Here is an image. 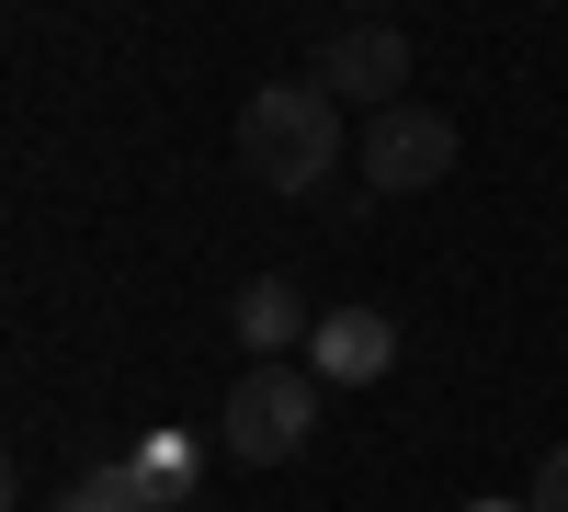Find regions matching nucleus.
I'll use <instances>...</instances> for the list:
<instances>
[{
  "instance_id": "obj_3",
  "label": "nucleus",
  "mask_w": 568,
  "mask_h": 512,
  "mask_svg": "<svg viewBox=\"0 0 568 512\" xmlns=\"http://www.w3.org/2000/svg\"><path fill=\"white\" fill-rule=\"evenodd\" d=\"M353 171L375 182V194H433V182L455 171V114L444 103H387V114L364 126Z\"/></svg>"
},
{
  "instance_id": "obj_9",
  "label": "nucleus",
  "mask_w": 568,
  "mask_h": 512,
  "mask_svg": "<svg viewBox=\"0 0 568 512\" xmlns=\"http://www.w3.org/2000/svg\"><path fill=\"white\" fill-rule=\"evenodd\" d=\"M524 512H568V444H546V455H535V490H524Z\"/></svg>"
},
{
  "instance_id": "obj_6",
  "label": "nucleus",
  "mask_w": 568,
  "mask_h": 512,
  "mask_svg": "<svg viewBox=\"0 0 568 512\" xmlns=\"http://www.w3.org/2000/svg\"><path fill=\"white\" fill-rule=\"evenodd\" d=\"M227 331L251 342V364H273V353H307V331H318V308L284 285V273H251L240 285V308H227Z\"/></svg>"
},
{
  "instance_id": "obj_10",
  "label": "nucleus",
  "mask_w": 568,
  "mask_h": 512,
  "mask_svg": "<svg viewBox=\"0 0 568 512\" xmlns=\"http://www.w3.org/2000/svg\"><path fill=\"white\" fill-rule=\"evenodd\" d=\"M466 512H524V501H466Z\"/></svg>"
},
{
  "instance_id": "obj_8",
  "label": "nucleus",
  "mask_w": 568,
  "mask_h": 512,
  "mask_svg": "<svg viewBox=\"0 0 568 512\" xmlns=\"http://www.w3.org/2000/svg\"><path fill=\"white\" fill-rule=\"evenodd\" d=\"M125 468L149 479V501H160V512H182V501H194V433H149Z\"/></svg>"
},
{
  "instance_id": "obj_4",
  "label": "nucleus",
  "mask_w": 568,
  "mask_h": 512,
  "mask_svg": "<svg viewBox=\"0 0 568 512\" xmlns=\"http://www.w3.org/2000/svg\"><path fill=\"white\" fill-rule=\"evenodd\" d=\"M307 80H329V91L364 103V114H387V103H409V91H398V80H409V34H398V23H342Z\"/></svg>"
},
{
  "instance_id": "obj_11",
  "label": "nucleus",
  "mask_w": 568,
  "mask_h": 512,
  "mask_svg": "<svg viewBox=\"0 0 568 512\" xmlns=\"http://www.w3.org/2000/svg\"><path fill=\"white\" fill-rule=\"evenodd\" d=\"M353 12H364V0H353Z\"/></svg>"
},
{
  "instance_id": "obj_12",
  "label": "nucleus",
  "mask_w": 568,
  "mask_h": 512,
  "mask_svg": "<svg viewBox=\"0 0 568 512\" xmlns=\"http://www.w3.org/2000/svg\"><path fill=\"white\" fill-rule=\"evenodd\" d=\"M182 512H194V501H182Z\"/></svg>"
},
{
  "instance_id": "obj_5",
  "label": "nucleus",
  "mask_w": 568,
  "mask_h": 512,
  "mask_svg": "<svg viewBox=\"0 0 568 512\" xmlns=\"http://www.w3.org/2000/svg\"><path fill=\"white\" fill-rule=\"evenodd\" d=\"M307 364H318V388H375V377L398 364V319H387V308H318Z\"/></svg>"
},
{
  "instance_id": "obj_2",
  "label": "nucleus",
  "mask_w": 568,
  "mask_h": 512,
  "mask_svg": "<svg viewBox=\"0 0 568 512\" xmlns=\"http://www.w3.org/2000/svg\"><path fill=\"white\" fill-rule=\"evenodd\" d=\"M318 433V364H251L240 388H227V455H251V468H284V455H307Z\"/></svg>"
},
{
  "instance_id": "obj_7",
  "label": "nucleus",
  "mask_w": 568,
  "mask_h": 512,
  "mask_svg": "<svg viewBox=\"0 0 568 512\" xmlns=\"http://www.w3.org/2000/svg\"><path fill=\"white\" fill-rule=\"evenodd\" d=\"M58 512H160V501H149V479H136L125 455H103V468H69Z\"/></svg>"
},
{
  "instance_id": "obj_1",
  "label": "nucleus",
  "mask_w": 568,
  "mask_h": 512,
  "mask_svg": "<svg viewBox=\"0 0 568 512\" xmlns=\"http://www.w3.org/2000/svg\"><path fill=\"white\" fill-rule=\"evenodd\" d=\"M240 160L262 194H318L342 171V91L329 80H262L240 103Z\"/></svg>"
}]
</instances>
